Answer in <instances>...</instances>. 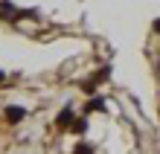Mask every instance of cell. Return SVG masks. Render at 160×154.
<instances>
[{
	"mask_svg": "<svg viewBox=\"0 0 160 154\" xmlns=\"http://www.w3.org/2000/svg\"><path fill=\"white\" fill-rule=\"evenodd\" d=\"M23 117H26V111L21 108V105H9V108H6V122L9 125H18Z\"/></svg>",
	"mask_w": 160,
	"mask_h": 154,
	"instance_id": "cell-1",
	"label": "cell"
},
{
	"mask_svg": "<svg viewBox=\"0 0 160 154\" xmlns=\"http://www.w3.org/2000/svg\"><path fill=\"white\" fill-rule=\"evenodd\" d=\"M70 122H73V108H70V105H64V111L55 117V125H58V128H70Z\"/></svg>",
	"mask_w": 160,
	"mask_h": 154,
	"instance_id": "cell-2",
	"label": "cell"
},
{
	"mask_svg": "<svg viewBox=\"0 0 160 154\" xmlns=\"http://www.w3.org/2000/svg\"><path fill=\"white\" fill-rule=\"evenodd\" d=\"M108 105H105V99H99V96H93V99L84 105V113H93V111H105Z\"/></svg>",
	"mask_w": 160,
	"mask_h": 154,
	"instance_id": "cell-3",
	"label": "cell"
},
{
	"mask_svg": "<svg viewBox=\"0 0 160 154\" xmlns=\"http://www.w3.org/2000/svg\"><path fill=\"white\" fill-rule=\"evenodd\" d=\"M70 131H73V134H84V131H88V119H84V117H73Z\"/></svg>",
	"mask_w": 160,
	"mask_h": 154,
	"instance_id": "cell-4",
	"label": "cell"
},
{
	"mask_svg": "<svg viewBox=\"0 0 160 154\" xmlns=\"http://www.w3.org/2000/svg\"><path fill=\"white\" fill-rule=\"evenodd\" d=\"M0 15H3V17H9V15H12V17H15V15H18V9H15L12 3H0Z\"/></svg>",
	"mask_w": 160,
	"mask_h": 154,
	"instance_id": "cell-5",
	"label": "cell"
},
{
	"mask_svg": "<svg viewBox=\"0 0 160 154\" xmlns=\"http://www.w3.org/2000/svg\"><path fill=\"white\" fill-rule=\"evenodd\" d=\"M73 154H93V146H88V142H79V146L73 148Z\"/></svg>",
	"mask_w": 160,
	"mask_h": 154,
	"instance_id": "cell-6",
	"label": "cell"
},
{
	"mask_svg": "<svg viewBox=\"0 0 160 154\" xmlns=\"http://www.w3.org/2000/svg\"><path fill=\"white\" fill-rule=\"evenodd\" d=\"M0 82H6V73H3V70H0Z\"/></svg>",
	"mask_w": 160,
	"mask_h": 154,
	"instance_id": "cell-7",
	"label": "cell"
}]
</instances>
